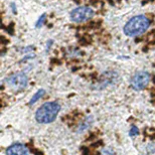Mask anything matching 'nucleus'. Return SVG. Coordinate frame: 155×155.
Listing matches in <instances>:
<instances>
[{
    "instance_id": "9",
    "label": "nucleus",
    "mask_w": 155,
    "mask_h": 155,
    "mask_svg": "<svg viewBox=\"0 0 155 155\" xmlns=\"http://www.w3.org/2000/svg\"><path fill=\"white\" fill-rule=\"evenodd\" d=\"M45 90H43V89H39V90L37 91V92L35 93L33 96H32V98L30 99V101H29V103H28V105L29 106H31V105H33V104H35L36 102H37L38 100H40V98H43L44 94H45Z\"/></svg>"
},
{
    "instance_id": "5",
    "label": "nucleus",
    "mask_w": 155,
    "mask_h": 155,
    "mask_svg": "<svg viewBox=\"0 0 155 155\" xmlns=\"http://www.w3.org/2000/svg\"><path fill=\"white\" fill-rule=\"evenodd\" d=\"M150 74L146 71L137 72L131 78V88L134 91H142L148 86L150 82Z\"/></svg>"
},
{
    "instance_id": "1",
    "label": "nucleus",
    "mask_w": 155,
    "mask_h": 155,
    "mask_svg": "<svg viewBox=\"0 0 155 155\" xmlns=\"http://www.w3.org/2000/svg\"><path fill=\"white\" fill-rule=\"evenodd\" d=\"M150 19L145 15H136L127 21L125 24L123 31L127 36L130 37H136L143 34L150 26Z\"/></svg>"
},
{
    "instance_id": "7",
    "label": "nucleus",
    "mask_w": 155,
    "mask_h": 155,
    "mask_svg": "<svg viewBox=\"0 0 155 155\" xmlns=\"http://www.w3.org/2000/svg\"><path fill=\"white\" fill-rule=\"evenodd\" d=\"M27 152L26 145L22 143H14L6 149V155H27Z\"/></svg>"
},
{
    "instance_id": "14",
    "label": "nucleus",
    "mask_w": 155,
    "mask_h": 155,
    "mask_svg": "<svg viewBox=\"0 0 155 155\" xmlns=\"http://www.w3.org/2000/svg\"><path fill=\"white\" fill-rule=\"evenodd\" d=\"M35 58V55H34V53H27V55L21 60V63H24V61H27V60H32V58Z\"/></svg>"
},
{
    "instance_id": "10",
    "label": "nucleus",
    "mask_w": 155,
    "mask_h": 155,
    "mask_svg": "<svg viewBox=\"0 0 155 155\" xmlns=\"http://www.w3.org/2000/svg\"><path fill=\"white\" fill-rule=\"evenodd\" d=\"M45 19H46V14H43V15H41V16L38 18L37 22H36L35 27H36V28L41 27V26H43V24L44 23V21H45Z\"/></svg>"
},
{
    "instance_id": "15",
    "label": "nucleus",
    "mask_w": 155,
    "mask_h": 155,
    "mask_svg": "<svg viewBox=\"0 0 155 155\" xmlns=\"http://www.w3.org/2000/svg\"><path fill=\"white\" fill-rule=\"evenodd\" d=\"M32 50H34V46H27V48H23V50H22V53H30L29 51H32Z\"/></svg>"
},
{
    "instance_id": "2",
    "label": "nucleus",
    "mask_w": 155,
    "mask_h": 155,
    "mask_svg": "<svg viewBox=\"0 0 155 155\" xmlns=\"http://www.w3.org/2000/svg\"><path fill=\"white\" fill-rule=\"evenodd\" d=\"M61 111V105L58 102H46L36 110L35 120L39 124H50L58 117Z\"/></svg>"
},
{
    "instance_id": "11",
    "label": "nucleus",
    "mask_w": 155,
    "mask_h": 155,
    "mask_svg": "<svg viewBox=\"0 0 155 155\" xmlns=\"http://www.w3.org/2000/svg\"><path fill=\"white\" fill-rule=\"evenodd\" d=\"M139 134V129L137 128L136 126H131V129H130V131H129V136L130 137H134V136H136V135H138Z\"/></svg>"
},
{
    "instance_id": "3",
    "label": "nucleus",
    "mask_w": 155,
    "mask_h": 155,
    "mask_svg": "<svg viewBox=\"0 0 155 155\" xmlns=\"http://www.w3.org/2000/svg\"><path fill=\"white\" fill-rule=\"evenodd\" d=\"M5 82L11 89H13L16 92H19V91H23L24 89L27 87L28 78L26 76V74L18 72L12 74L9 77H7Z\"/></svg>"
},
{
    "instance_id": "12",
    "label": "nucleus",
    "mask_w": 155,
    "mask_h": 155,
    "mask_svg": "<svg viewBox=\"0 0 155 155\" xmlns=\"http://www.w3.org/2000/svg\"><path fill=\"white\" fill-rule=\"evenodd\" d=\"M147 152L151 154L155 153V142H151L147 145Z\"/></svg>"
},
{
    "instance_id": "16",
    "label": "nucleus",
    "mask_w": 155,
    "mask_h": 155,
    "mask_svg": "<svg viewBox=\"0 0 155 155\" xmlns=\"http://www.w3.org/2000/svg\"><path fill=\"white\" fill-rule=\"evenodd\" d=\"M53 39H50V40H48V43H46V51L50 50V48L51 46V44H53Z\"/></svg>"
},
{
    "instance_id": "8",
    "label": "nucleus",
    "mask_w": 155,
    "mask_h": 155,
    "mask_svg": "<svg viewBox=\"0 0 155 155\" xmlns=\"http://www.w3.org/2000/svg\"><path fill=\"white\" fill-rule=\"evenodd\" d=\"M93 123H94V117H93V116H89V117H87L82 123H81L80 125H79L77 132H78V133H82V132H84L85 130L89 129V128L92 126Z\"/></svg>"
},
{
    "instance_id": "6",
    "label": "nucleus",
    "mask_w": 155,
    "mask_h": 155,
    "mask_svg": "<svg viewBox=\"0 0 155 155\" xmlns=\"http://www.w3.org/2000/svg\"><path fill=\"white\" fill-rule=\"evenodd\" d=\"M118 80H119L118 73L114 72V71H108V72L104 73L101 76L94 89H96V90H103V89L107 88L108 86L115 84Z\"/></svg>"
},
{
    "instance_id": "17",
    "label": "nucleus",
    "mask_w": 155,
    "mask_h": 155,
    "mask_svg": "<svg viewBox=\"0 0 155 155\" xmlns=\"http://www.w3.org/2000/svg\"><path fill=\"white\" fill-rule=\"evenodd\" d=\"M10 7H11L12 11H13V13H14V14H16V5H15V4H14V3H11Z\"/></svg>"
},
{
    "instance_id": "18",
    "label": "nucleus",
    "mask_w": 155,
    "mask_h": 155,
    "mask_svg": "<svg viewBox=\"0 0 155 155\" xmlns=\"http://www.w3.org/2000/svg\"><path fill=\"white\" fill-rule=\"evenodd\" d=\"M31 152H33L35 155H41V152L40 151H35V149H30Z\"/></svg>"
},
{
    "instance_id": "4",
    "label": "nucleus",
    "mask_w": 155,
    "mask_h": 155,
    "mask_svg": "<svg viewBox=\"0 0 155 155\" xmlns=\"http://www.w3.org/2000/svg\"><path fill=\"white\" fill-rule=\"evenodd\" d=\"M95 15V11L90 6H79L71 11V20L76 23H82L92 19Z\"/></svg>"
},
{
    "instance_id": "13",
    "label": "nucleus",
    "mask_w": 155,
    "mask_h": 155,
    "mask_svg": "<svg viewBox=\"0 0 155 155\" xmlns=\"http://www.w3.org/2000/svg\"><path fill=\"white\" fill-rule=\"evenodd\" d=\"M102 153H103V155H115L114 150L111 149V148H105L102 151Z\"/></svg>"
}]
</instances>
